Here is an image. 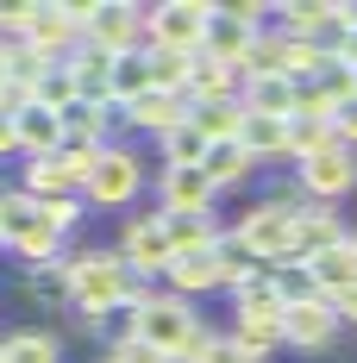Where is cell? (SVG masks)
I'll use <instances>...</instances> for the list:
<instances>
[{
  "label": "cell",
  "instance_id": "1",
  "mask_svg": "<svg viewBox=\"0 0 357 363\" xmlns=\"http://www.w3.org/2000/svg\"><path fill=\"white\" fill-rule=\"evenodd\" d=\"M70 276H75V307H82V320L113 313V307L126 301V289H132V269H126L119 251H75Z\"/></svg>",
  "mask_w": 357,
  "mask_h": 363
},
{
  "label": "cell",
  "instance_id": "2",
  "mask_svg": "<svg viewBox=\"0 0 357 363\" xmlns=\"http://www.w3.org/2000/svg\"><path fill=\"white\" fill-rule=\"evenodd\" d=\"M207 26H214V6H207V0H163V6H144L150 50H188V57H201Z\"/></svg>",
  "mask_w": 357,
  "mask_h": 363
},
{
  "label": "cell",
  "instance_id": "3",
  "mask_svg": "<svg viewBox=\"0 0 357 363\" xmlns=\"http://www.w3.org/2000/svg\"><path fill=\"white\" fill-rule=\"evenodd\" d=\"M194 332H201V320H194V301H182V294H157L150 307L138 313V332L132 338H144L150 351H163L170 363H182V351L194 345Z\"/></svg>",
  "mask_w": 357,
  "mask_h": 363
},
{
  "label": "cell",
  "instance_id": "4",
  "mask_svg": "<svg viewBox=\"0 0 357 363\" xmlns=\"http://www.w3.org/2000/svg\"><path fill=\"white\" fill-rule=\"evenodd\" d=\"M144 176H150V169H144V157H138L132 145H107V150H101V163H94V176H88V188H82V194H88L94 207H126V201H138Z\"/></svg>",
  "mask_w": 357,
  "mask_h": 363
},
{
  "label": "cell",
  "instance_id": "5",
  "mask_svg": "<svg viewBox=\"0 0 357 363\" xmlns=\"http://www.w3.org/2000/svg\"><path fill=\"white\" fill-rule=\"evenodd\" d=\"M232 232L251 245V257H257V263H288V257H295V219H288L276 201H251Z\"/></svg>",
  "mask_w": 357,
  "mask_h": 363
},
{
  "label": "cell",
  "instance_id": "6",
  "mask_svg": "<svg viewBox=\"0 0 357 363\" xmlns=\"http://www.w3.org/2000/svg\"><path fill=\"white\" fill-rule=\"evenodd\" d=\"M295 182L307 188V201L339 207L345 194H357V157L345 145H332V150H320V157H307V163H295Z\"/></svg>",
  "mask_w": 357,
  "mask_h": 363
},
{
  "label": "cell",
  "instance_id": "7",
  "mask_svg": "<svg viewBox=\"0 0 357 363\" xmlns=\"http://www.w3.org/2000/svg\"><path fill=\"white\" fill-rule=\"evenodd\" d=\"M339 332H345V320H339V307H332L326 294L295 301V307L282 313V338L295 345V351H332V345H339Z\"/></svg>",
  "mask_w": 357,
  "mask_h": 363
},
{
  "label": "cell",
  "instance_id": "8",
  "mask_svg": "<svg viewBox=\"0 0 357 363\" xmlns=\"http://www.w3.org/2000/svg\"><path fill=\"white\" fill-rule=\"evenodd\" d=\"M113 251L126 257L132 276H163V269H170V238H163V219H157V213L126 219V232H119Z\"/></svg>",
  "mask_w": 357,
  "mask_h": 363
},
{
  "label": "cell",
  "instance_id": "9",
  "mask_svg": "<svg viewBox=\"0 0 357 363\" xmlns=\"http://www.w3.org/2000/svg\"><path fill=\"white\" fill-rule=\"evenodd\" d=\"M219 188L207 182V169H163L157 176V213H214Z\"/></svg>",
  "mask_w": 357,
  "mask_h": 363
},
{
  "label": "cell",
  "instance_id": "10",
  "mask_svg": "<svg viewBox=\"0 0 357 363\" xmlns=\"http://www.w3.org/2000/svg\"><path fill=\"white\" fill-rule=\"evenodd\" d=\"M276 32L301 38V44H332L339 38V0H282L276 6Z\"/></svg>",
  "mask_w": 357,
  "mask_h": 363
},
{
  "label": "cell",
  "instance_id": "11",
  "mask_svg": "<svg viewBox=\"0 0 357 363\" xmlns=\"http://www.w3.org/2000/svg\"><path fill=\"white\" fill-rule=\"evenodd\" d=\"M119 125H132V132H144V138H170L176 125H188V101H176V94H138L132 107H119Z\"/></svg>",
  "mask_w": 357,
  "mask_h": 363
},
{
  "label": "cell",
  "instance_id": "12",
  "mask_svg": "<svg viewBox=\"0 0 357 363\" xmlns=\"http://www.w3.org/2000/svg\"><path fill=\"white\" fill-rule=\"evenodd\" d=\"M238 101H245L251 119H295L301 82H288V75H251L245 88H238Z\"/></svg>",
  "mask_w": 357,
  "mask_h": 363
},
{
  "label": "cell",
  "instance_id": "13",
  "mask_svg": "<svg viewBox=\"0 0 357 363\" xmlns=\"http://www.w3.org/2000/svg\"><path fill=\"white\" fill-rule=\"evenodd\" d=\"M345 232H351V225H345V213H339V207H320V201H314L307 213L295 219V257L307 263V257L332 251V245H345Z\"/></svg>",
  "mask_w": 357,
  "mask_h": 363
},
{
  "label": "cell",
  "instance_id": "14",
  "mask_svg": "<svg viewBox=\"0 0 357 363\" xmlns=\"http://www.w3.org/2000/svg\"><path fill=\"white\" fill-rule=\"evenodd\" d=\"M307 276H314V289L326 294V301H339V294L357 289V245L345 238V245H332V251L307 257Z\"/></svg>",
  "mask_w": 357,
  "mask_h": 363
},
{
  "label": "cell",
  "instance_id": "15",
  "mask_svg": "<svg viewBox=\"0 0 357 363\" xmlns=\"http://www.w3.org/2000/svg\"><path fill=\"white\" fill-rule=\"evenodd\" d=\"M163 289H170V294H182V301H194V294L226 289V276H219L214 251H194V257H176V263L163 269Z\"/></svg>",
  "mask_w": 357,
  "mask_h": 363
},
{
  "label": "cell",
  "instance_id": "16",
  "mask_svg": "<svg viewBox=\"0 0 357 363\" xmlns=\"http://www.w3.org/2000/svg\"><path fill=\"white\" fill-rule=\"evenodd\" d=\"M251 44H257V32L232 26V19H219V6H214V26H207V44H201V57H207V63H219V69H238V75H245Z\"/></svg>",
  "mask_w": 357,
  "mask_h": 363
},
{
  "label": "cell",
  "instance_id": "17",
  "mask_svg": "<svg viewBox=\"0 0 357 363\" xmlns=\"http://www.w3.org/2000/svg\"><path fill=\"white\" fill-rule=\"evenodd\" d=\"M19 294H26V301H38V307H63V301H75L70 257H57V263H38V269H26V276H19Z\"/></svg>",
  "mask_w": 357,
  "mask_h": 363
},
{
  "label": "cell",
  "instance_id": "18",
  "mask_svg": "<svg viewBox=\"0 0 357 363\" xmlns=\"http://www.w3.org/2000/svg\"><path fill=\"white\" fill-rule=\"evenodd\" d=\"M26 44H38L50 63H70V50L82 44V32L70 26V13H63V6H38V26H32Z\"/></svg>",
  "mask_w": 357,
  "mask_h": 363
},
{
  "label": "cell",
  "instance_id": "19",
  "mask_svg": "<svg viewBox=\"0 0 357 363\" xmlns=\"http://www.w3.org/2000/svg\"><path fill=\"white\" fill-rule=\"evenodd\" d=\"M238 88H245V75L238 69H219V63H207L201 57V69H194V82H188V113L194 107H219V101H238Z\"/></svg>",
  "mask_w": 357,
  "mask_h": 363
},
{
  "label": "cell",
  "instance_id": "20",
  "mask_svg": "<svg viewBox=\"0 0 357 363\" xmlns=\"http://www.w3.org/2000/svg\"><path fill=\"white\" fill-rule=\"evenodd\" d=\"M19 188L32 194L38 207H44V201H63V194H82L75 176L63 169V157H32V163H26V176H19Z\"/></svg>",
  "mask_w": 357,
  "mask_h": 363
},
{
  "label": "cell",
  "instance_id": "21",
  "mask_svg": "<svg viewBox=\"0 0 357 363\" xmlns=\"http://www.w3.org/2000/svg\"><path fill=\"white\" fill-rule=\"evenodd\" d=\"M207 163V138L194 132V113H188V125H176L170 138H157V176L163 169H201Z\"/></svg>",
  "mask_w": 357,
  "mask_h": 363
},
{
  "label": "cell",
  "instance_id": "22",
  "mask_svg": "<svg viewBox=\"0 0 357 363\" xmlns=\"http://www.w3.org/2000/svg\"><path fill=\"white\" fill-rule=\"evenodd\" d=\"M6 363H63V338L57 332H38V326H19L0 338Z\"/></svg>",
  "mask_w": 357,
  "mask_h": 363
},
{
  "label": "cell",
  "instance_id": "23",
  "mask_svg": "<svg viewBox=\"0 0 357 363\" xmlns=\"http://www.w3.org/2000/svg\"><path fill=\"white\" fill-rule=\"evenodd\" d=\"M232 345L245 351L251 363H263L270 351H282V320H251V313H232Z\"/></svg>",
  "mask_w": 357,
  "mask_h": 363
},
{
  "label": "cell",
  "instance_id": "24",
  "mask_svg": "<svg viewBox=\"0 0 357 363\" xmlns=\"http://www.w3.org/2000/svg\"><path fill=\"white\" fill-rule=\"evenodd\" d=\"M201 169H207V182H214L219 194H226V188H245V182H251V169H257V157H251L245 145H214Z\"/></svg>",
  "mask_w": 357,
  "mask_h": 363
},
{
  "label": "cell",
  "instance_id": "25",
  "mask_svg": "<svg viewBox=\"0 0 357 363\" xmlns=\"http://www.w3.org/2000/svg\"><path fill=\"white\" fill-rule=\"evenodd\" d=\"M201 69V57H188V50H150V88L157 94H188V82Z\"/></svg>",
  "mask_w": 357,
  "mask_h": 363
},
{
  "label": "cell",
  "instance_id": "26",
  "mask_svg": "<svg viewBox=\"0 0 357 363\" xmlns=\"http://www.w3.org/2000/svg\"><path fill=\"white\" fill-rule=\"evenodd\" d=\"M194 132L214 145H238V132H245V101H219V107H194Z\"/></svg>",
  "mask_w": 357,
  "mask_h": 363
},
{
  "label": "cell",
  "instance_id": "27",
  "mask_svg": "<svg viewBox=\"0 0 357 363\" xmlns=\"http://www.w3.org/2000/svg\"><path fill=\"white\" fill-rule=\"evenodd\" d=\"M19 145L32 150V157H57L63 150V119L50 107H26L19 113Z\"/></svg>",
  "mask_w": 357,
  "mask_h": 363
},
{
  "label": "cell",
  "instance_id": "28",
  "mask_svg": "<svg viewBox=\"0 0 357 363\" xmlns=\"http://www.w3.org/2000/svg\"><path fill=\"white\" fill-rule=\"evenodd\" d=\"M57 245H63V232H57V225H50V219L38 213L32 225H26V232H19V238H13V245H6V251L19 257V263H26V269H38V263H57Z\"/></svg>",
  "mask_w": 357,
  "mask_h": 363
},
{
  "label": "cell",
  "instance_id": "29",
  "mask_svg": "<svg viewBox=\"0 0 357 363\" xmlns=\"http://www.w3.org/2000/svg\"><path fill=\"white\" fill-rule=\"evenodd\" d=\"M138 94H150V50H126V57H113V101L132 107Z\"/></svg>",
  "mask_w": 357,
  "mask_h": 363
},
{
  "label": "cell",
  "instance_id": "30",
  "mask_svg": "<svg viewBox=\"0 0 357 363\" xmlns=\"http://www.w3.org/2000/svg\"><path fill=\"white\" fill-rule=\"evenodd\" d=\"M214 263H219V276H226V289H245L251 276L263 269V263L251 257V245L238 238V232H219V245H214Z\"/></svg>",
  "mask_w": 357,
  "mask_h": 363
},
{
  "label": "cell",
  "instance_id": "31",
  "mask_svg": "<svg viewBox=\"0 0 357 363\" xmlns=\"http://www.w3.org/2000/svg\"><path fill=\"white\" fill-rule=\"evenodd\" d=\"M238 145H245L257 163L288 157V119H251V113H245V132H238Z\"/></svg>",
  "mask_w": 357,
  "mask_h": 363
},
{
  "label": "cell",
  "instance_id": "32",
  "mask_svg": "<svg viewBox=\"0 0 357 363\" xmlns=\"http://www.w3.org/2000/svg\"><path fill=\"white\" fill-rule=\"evenodd\" d=\"M182 363H251L245 351H238V345H232V332H194V345H188V351H182Z\"/></svg>",
  "mask_w": 357,
  "mask_h": 363
},
{
  "label": "cell",
  "instance_id": "33",
  "mask_svg": "<svg viewBox=\"0 0 357 363\" xmlns=\"http://www.w3.org/2000/svg\"><path fill=\"white\" fill-rule=\"evenodd\" d=\"M339 145V125H307V119H288V157L295 163H307V157H320V150Z\"/></svg>",
  "mask_w": 357,
  "mask_h": 363
},
{
  "label": "cell",
  "instance_id": "34",
  "mask_svg": "<svg viewBox=\"0 0 357 363\" xmlns=\"http://www.w3.org/2000/svg\"><path fill=\"white\" fill-rule=\"evenodd\" d=\"M44 0H0V44H26Z\"/></svg>",
  "mask_w": 357,
  "mask_h": 363
},
{
  "label": "cell",
  "instance_id": "35",
  "mask_svg": "<svg viewBox=\"0 0 357 363\" xmlns=\"http://www.w3.org/2000/svg\"><path fill=\"white\" fill-rule=\"evenodd\" d=\"M282 50H288L282 32H257V44H251V57H245V82L251 75H282Z\"/></svg>",
  "mask_w": 357,
  "mask_h": 363
},
{
  "label": "cell",
  "instance_id": "36",
  "mask_svg": "<svg viewBox=\"0 0 357 363\" xmlns=\"http://www.w3.org/2000/svg\"><path fill=\"white\" fill-rule=\"evenodd\" d=\"M219 19H232V26H245V32H270L276 6H263V0H226V6H219Z\"/></svg>",
  "mask_w": 357,
  "mask_h": 363
},
{
  "label": "cell",
  "instance_id": "37",
  "mask_svg": "<svg viewBox=\"0 0 357 363\" xmlns=\"http://www.w3.org/2000/svg\"><path fill=\"white\" fill-rule=\"evenodd\" d=\"M32 94H38V107L63 113V107H70V101H75V75H70V69H50V75H44V82H38V88H32Z\"/></svg>",
  "mask_w": 357,
  "mask_h": 363
},
{
  "label": "cell",
  "instance_id": "38",
  "mask_svg": "<svg viewBox=\"0 0 357 363\" xmlns=\"http://www.w3.org/2000/svg\"><path fill=\"white\" fill-rule=\"evenodd\" d=\"M332 63H339V69H357V32H339V38H332Z\"/></svg>",
  "mask_w": 357,
  "mask_h": 363
},
{
  "label": "cell",
  "instance_id": "39",
  "mask_svg": "<svg viewBox=\"0 0 357 363\" xmlns=\"http://www.w3.org/2000/svg\"><path fill=\"white\" fill-rule=\"evenodd\" d=\"M339 145H345V150L357 157V101H351L345 113H339Z\"/></svg>",
  "mask_w": 357,
  "mask_h": 363
},
{
  "label": "cell",
  "instance_id": "40",
  "mask_svg": "<svg viewBox=\"0 0 357 363\" xmlns=\"http://www.w3.org/2000/svg\"><path fill=\"white\" fill-rule=\"evenodd\" d=\"M13 150H26V145H19V119L0 113V157H13Z\"/></svg>",
  "mask_w": 357,
  "mask_h": 363
},
{
  "label": "cell",
  "instance_id": "41",
  "mask_svg": "<svg viewBox=\"0 0 357 363\" xmlns=\"http://www.w3.org/2000/svg\"><path fill=\"white\" fill-rule=\"evenodd\" d=\"M332 307H339V320H345V332H357V289H351V294H339Z\"/></svg>",
  "mask_w": 357,
  "mask_h": 363
},
{
  "label": "cell",
  "instance_id": "42",
  "mask_svg": "<svg viewBox=\"0 0 357 363\" xmlns=\"http://www.w3.org/2000/svg\"><path fill=\"white\" fill-rule=\"evenodd\" d=\"M6 82H13V50L0 44V88H6Z\"/></svg>",
  "mask_w": 357,
  "mask_h": 363
},
{
  "label": "cell",
  "instance_id": "43",
  "mask_svg": "<svg viewBox=\"0 0 357 363\" xmlns=\"http://www.w3.org/2000/svg\"><path fill=\"white\" fill-rule=\"evenodd\" d=\"M345 238H351V245H357V232H345Z\"/></svg>",
  "mask_w": 357,
  "mask_h": 363
},
{
  "label": "cell",
  "instance_id": "44",
  "mask_svg": "<svg viewBox=\"0 0 357 363\" xmlns=\"http://www.w3.org/2000/svg\"><path fill=\"white\" fill-rule=\"evenodd\" d=\"M0 245H6V232H0Z\"/></svg>",
  "mask_w": 357,
  "mask_h": 363
},
{
  "label": "cell",
  "instance_id": "45",
  "mask_svg": "<svg viewBox=\"0 0 357 363\" xmlns=\"http://www.w3.org/2000/svg\"><path fill=\"white\" fill-rule=\"evenodd\" d=\"M101 363H113V357H101Z\"/></svg>",
  "mask_w": 357,
  "mask_h": 363
}]
</instances>
